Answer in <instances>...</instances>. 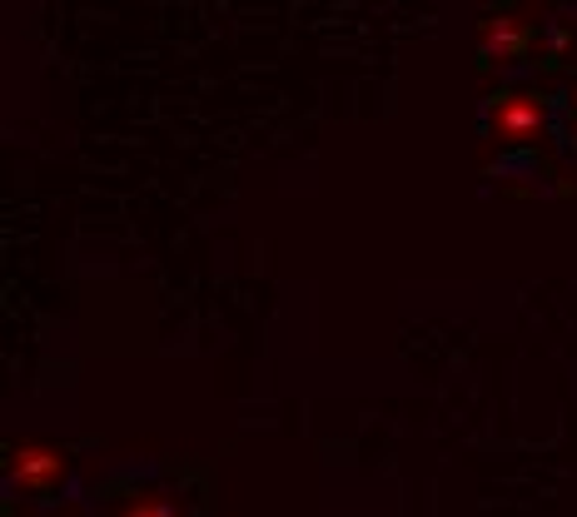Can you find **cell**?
<instances>
[{"label":"cell","instance_id":"1","mask_svg":"<svg viewBox=\"0 0 577 517\" xmlns=\"http://www.w3.org/2000/svg\"><path fill=\"white\" fill-rule=\"evenodd\" d=\"M60 468H66V458H60L56 448H16L10 452V478H16L20 488H50V482L60 478Z\"/></svg>","mask_w":577,"mask_h":517},{"label":"cell","instance_id":"2","mask_svg":"<svg viewBox=\"0 0 577 517\" xmlns=\"http://www.w3.org/2000/svg\"><path fill=\"white\" fill-rule=\"evenodd\" d=\"M493 125L503 129V135L522 139V135H532V129L542 125V110H538V105H532V100H522V95H508V100L493 110Z\"/></svg>","mask_w":577,"mask_h":517},{"label":"cell","instance_id":"3","mask_svg":"<svg viewBox=\"0 0 577 517\" xmlns=\"http://www.w3.org/2000/svg\"><path fill=\"white\" fill-rule=\"evenodd\" d=\"M483 46L498 50V60H508V56H518V50H522V30L512 26V20H488Z\"/></svg>","mask_w":577,"mask_h":517},{"label":"cell","instance_id":"4","mask_svg":"<svg viewBox=\"0 0 577 517\" xmlns=\"http://www.w3.org/2000/svg\"><path fill=\"white\" fill-rule=\"evenodd\" d=\"M120 517H175V508H169V503H159V498H140V503H130Z\"/></svg>","mask_w":577,"mask_h":517}]
</instances>
